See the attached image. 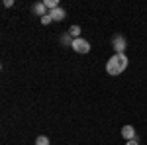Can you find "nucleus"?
Segmentation results:
<instances>
[{"mask_svg": "<svg viewBox=\"0 0 147 145\" xmlns=\"http://www.w3.org/2000/svg\"><path fill=\"white\" fill-rule=\"evenodd\" d=\"M43 4L47 6V10H55V8H59V4H57V0H43Z\"/></svg>", "mask_w": 147, "mask_h": 145, "instance_id": "nucleus-8", "label": "nucleus"}, {"mask_svg": "<svg viewBox=\"0 0 147 145\" xmlns=\"http://www.w3.org/2000/svg\"><path fill=\"white\" fill-rule=\"evenodd\" d=\"M35 145H49V137H47V135H39V137L35 139Z\"/></svg>", "mask_w": 147, "mask_h": 145, "instance_id": "nucleus-9", "label": "nucleus"}, {"mask_svg": "<svg viewBox=\"0 0 147 145\" xmlns=\"http://www.w3.org/2000/svg\"><path fill=\"white\" fill-rule=\"evenodd\" d=\"M112 43H114L116 53H124V51H125V37H124V35H114Z\"/></svg>", "mask_w": 147, "mask_h": 145, "instance_id": "nucleus-3", "label": "nucleus"}, {"mask_svg": "<svg viewBox=\"0 0 147 145\" xmlns=\"http://www.w3.org/2000/svg\"><path fill=\"white\" fill-rule=\"evenodd\" d=\"M122 137H124V139H127V141H134V139H137L134 125H124V127H122Z\"/></svg>", "mask_w": 147, "mask_h": 145, "instance_id": "nucleus-4", "label": "nucleus"}, {"mask_svg": "<svg viewBox=\"0 0 147 145\" xmlns=\"http://www.w3.org/2000/svg\"><path fill=\"white\" fill-rule=\"evenodd\" d=\"M4 6H6V8H12V6H14V0H4Z\"/></svg>", "mask_w": 147, "mask_h": 145, "instance_id": "nucleus-12", "label": "nucleus"}, {"mask_svg": "<svg viewBox=\"0 0 147 145\" xmlns=\"http://www.w3.org/2000/svg\"><path fill=\"white\" fill-rule=\"evenodd\" d=\"M127 57L124 53H116L108 59V63H106V73L108 75H112V77H118V75H122L125 69H127Z\"/></svg>", "mask_w": 147, "mask_h": 145, "instance_id": "nucleus-1", "label": "nucleus"}, {"mask_svg": "<svg viewBox=\"0 0 147 145\" xmlns=\"http://www.w3.org/2000/svg\"><path fill=\"white\" fill-rule=\"evenodd\" d=\"M32 10H34L37 16H41V18H43L45 14H49V12H47V6L43 4V2H37V4H34V8H32Z\"/></svg>", "mask_w": 147, "mask_h": 145, "instance_id": "nucleus-6", "label": "nucleus"}, {"mask_svg": "<svg viewBox=\"0 0 147 145\" xmlns=\"http://www.w3.org/2000/svg\"><path fill=\"white\" fill-rule=\"evenodd\" d=\"M51 22H53V18H51L49 14H45V16L41 18V24H43V26H49V24H51Z\"/></svg>", "mask_w": 147, "mask_h": 145, "instance_id": "nucleus-11", "label": "nucleus"}, {"mask_svg": "<svg viewBox=\"0 0 147 145\" xmlns=\"http://www.w3.org/2000/svg\"><path fill=\"white\" fill-rule=\"evenodd\" d=\"M125 145H139V143H137V139H134V141H127Z\"/></svg>", "mask_w": 147, "mask_h": 145, "instance_id": "nucleus-13", "label": "nucleus"}, {"mask_svg": "<svg viewBox=\"0 0 147 145\" xmlns=\"http://www.w3.org/2000/svg\"><path fill=\"white\" fill-rule=\"evenodd\" d=\"M49 16H51V18L55 20V22H63V20L67 18V12H65L63 8H61V6H59V8H55V10L49 12Z\"/></svg>", "mask_w": 147, "mask_h": 145, "instance_id": "nucleus-5", "label": "nucleus"}, {"mask_svg": "<svg viewBox=\"0 0 147 145\" xmlns=\"http://www.w3.org/2000/svg\"><path fill=\"white\" fill-rule=\"evenodd\" d=\"M69 35H71L73 39H79L80 37V28L79 26H71V28H69Z\"/></svg>", "mask_w": 147, "mask_h": 145, "instance_id": "nucleus-7", "label": "nucleus"}, {"mask_svg": "<svg viewBox=\"0 0 147 145\" xmlns=\"http://www.w3.org/2000/svg\"><path fill=\"white\" fill-rule=\"evenodd\" d=\"M61 41H63V43L65 45H69V47H71V45H73V39H71V35H63V37H61Z\"/></svg>", "mask_w": 147, "mask_h": 145, "instance_id": "nucleus-10", "label": "nucleus"}, {"mask_svg": "<svg viewBox=\"0 0 147 145\" xmlns=\"http://www.w3.org/2000/svg\"><path fill=\"white\" fill-rule=\"evenodd\" d=\"M73 49H75V53H80V55H84V53H90V43L86 41V39H73V45H71Z\"/></svg>", "mask_w": 147, "mask_h": 145, "instance_id": "nucleus-2", "label": "nucleus"}]
</instances>
